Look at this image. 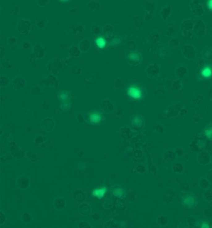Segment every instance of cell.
<instances>
[{
    "label": "cell",
    "mask_w": 212,
    "mask_h": 228,
    "mask_svg": "<svg viewBox=\"0 0 212 228\" xmlns=\"http://www.w3.org/2000/svg\"><path fill=\"white\" fill-rule=\"evenodd\" d=\"M204 134L209 140L212 141V126L205 128L204 129Z\"/></svg>",
    "instance_id": "11"
},
{
    "label": "cell",
    "mask_w": 212,
    "mask_h": 228,
    "mask_svg": "<svg viewBox=\"0 0 212 228\" xmlns=\"http://www.w3.org/2000/svg\"><path fill=\"white\" fill-rule=\"evenodd\" d=\"M128 95L133 99H139L142 96V91L141 89L136 86H131L128 89Z\"/></svg>",
    "instance_id": "1"
},
{
    "label": "cell",
    "mask_w": 212,
    "mask_h": 228,
    "mask_svg": "<svg viewBox=\"0 0 212 228\" xmlns=\"http://www.w3.org/2000/svg\"><path fill=\"white\" fill-rule=\"evenodd\" d=\"M95 44L97 45V47L101 49H104L106 46H107V41H106V40L102 37H98L95 40Z\"/></svg>",
    "instance_id": "7"
},
{
    "label": "cell",
    "mask_w": 212,
    "mask_h": 228,
    "mask_svg": "<svg viewBox=\"0 0 212 228\" xmlns=\"http://www.w3.org/2000/svg\"><path fill=\"white\" fill-rule=\"evenodd\" d=\"M107 191V187H103L99 189H96L93 191L92 195L94 196H97L98 198H101Z\"/></svg>",
    "instance_id": "6"
},
{
    "label": "cell",
    "mask_w": 212,
    "mask_h": 228,
    "mask_svg": "<svg viewBox=\"0 0 212 228\" xmlns=\"http://www.w3.org/2000/svg\"><path fill=\"white\" fill-rule=\"evenodd\" d=\"M142 124H143L142 120L141 118H140L139 116H136L135 118H133L132 121V125L136 128L141 127L142 126Z\"/></svg>",
    "instance_id": "10"
},
{
    "label": "cell",
    "mask_w": 212,
    "mask_h": 228,
    "mask_svg": "<svg viewBox=\"0 0 212 228\" xmlns=\"http://www.w3.org/2000/svg\"><path fill=\"white\" fill-rule=\"evenodd\" d=\"M128 59L133 62H139L141 55L138 52H131L128 55Z\"/></svg>",
    "instance_id": "8"
},
{
    "label": "cell",
    "mask_w": 212,
    "mask_h": 228,
    "mask_svg": "<svg viewBox=\"0 0 212 228\" xmlns=\"http://www.w3.org/2000/svg\"><path fill=\"white\" fill-rule=\"evenodd\" d=\"M61 1L62 2L66 3V2H69V0H61Z\"/></svg>",
    "instance_id": "14"
},
{
    "label": "cell",
    "mask_w": 212,
    "mask_h": 228,
    "mask_svg": "<svg viewBox=\"0 0 212 228\" xmlns=\"http://www.w3.org/2000/svg\"><path fill=\"white\" fill-rule=\"evenodd\" d=\"M200 227H202V228H209V227H210V226L209 224H208L206 221H203V222H201V226H200Z\"/></svg>",
    "instance_id": "12"
},
{
    "label": "cell",
    "mask_w": 212,
    "mask_h": 228,
    "mask_svg": "<svg viewBox=\"0 0 212 228\" xmlns=\"http://www.w3.org/2000/svg\"><path fill=\"white\" fill-rule=\"evenodd\" d=\"M90 122L93 124H98L100 123L102 120V117L101 114L97 112H94L91 113L90 116Z\"/></svg>",
    "instance_id": "4"
},
{
    "label": "cell",
    "mask_w": 212,
    "mask_h": 228,
    "mask_svg": "<svg viewBox=\"0 0 212 228\" xmlns=\"http://www.w3.org/2000/svg\"><path fill=\"white\" fill-rule=\"evenodd\" d=\"M182 204L185 207L187 208L193 207L196 204L195 198L193 195L186 196L182 199Z\"/></svg>",
    "instance_id": "3"
},
{
    "label": "cell",
    "mask_w": 212,
    "mask_h": 228,
    "mask_svg": "<svg viewBox=\"0 0 212 228\" xmlns=\"http://www.w3.org/2000/svg\"><path fill=\"white\" fill-rule=\"evenodd\" d=\"M201 76L205 78H209L212 77V67L206 65L201 70Z\"/></svg>",
    "instance_id": "5"
},
{
    "label": "cell",
    "mask_w": 212,
    "mask_h": 228,
    "mask_svg": "<svg viewBox=\"0 0 212 228\" xmlns=\"http://www.w3.org/2000/svg\"><path fill=\"white\" fill-rule=\"evenodd\" d=\"M112 193L114 196L117 197H121L124 194L123 189L120 187H115L112 189Z\"/></svg>",
    "instance_id": "9"
},
{
    "label": "cell",
    "mask_w": 212,
    "mask_h": 228,
    "mask_svg": "<svg viewBox=\"0 0 212 228\" xmlns=\"http://www.w3.org/2000/svg\"><path fill=\"white\" fill-rule=\"evenodd\" d=\"M207 6L210 10L212 11V0H208L207 2Z\"/></svg>",
    "instance_id": "13"
},
{
    "label": "cell",
    "mask_w": 212,
    "mask_h": 228,
    "mask_svg": "<svg viewBox=\"0 0 212 228\" xmlns=\"http://www.w3.org/2000/svg\"><path fill=\"white\" fill-rule=\"evenodd\" d=\"M59 98L62 103V108L66 110L69 107V98L66 91H61L59 95Z\"/></svg>",
    "instance_id": "2"
}]
</instances>
